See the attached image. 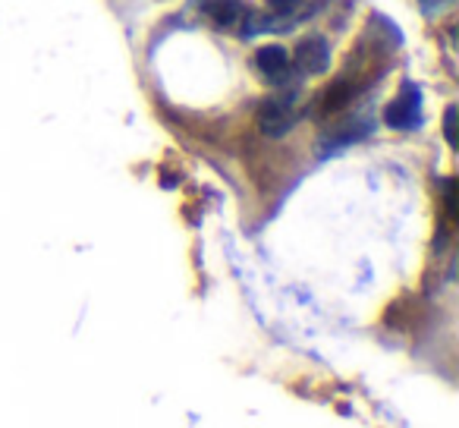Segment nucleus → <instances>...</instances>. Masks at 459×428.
Instances as JSON below:
<instances>
[{"label": "nucleus", "mask_w": 459, "mask_h": 428, "mask_svg": "<svg viewBox=\"0 0 459 428\" xmlns=\"http://www.w3.org/2000/svg\"><path fill=\"white\" fill-rule=\"evenodd\" d=\"M421 4H425V10H428V13H431V10H434V7H437L440 0H421Z\"/></svg>", "instance_id": "nucleus-8"}, {"label": "nucleus", "mask_w": 459, "mask_h": 428, "mask_svg": "<svg viewBox=\"0 0 459 428\" xmlns=\"http://www.w3.org/2000/svg\"><path fill=\"white\" fill-rule=\"evenodd\" d=\"M296 64H299L302 73H312V76L325 73L331 66V48H327V41L318 39V35L306 39L299 45V51H296Z\"/></svg>", "instance_id": "nucleus-3"}, {"label": "nucleus", "mask_w": 459, "mask_h": 428, "mask_svg": "<svg viewBox=\"0 0 459 428\" xmlns=\"http://www.w3.org/2000/svg\"><path fill=\"white\" fill-rule=\"evenodd\" d=\"M255 70L262 73L268 83H281L290 70V54L281 45H268L255 54Z\"/></svg>", "instance_id": "nucleus-4"}, {"label": "nucleus", "mask_w": 459, "mask_h": 428, "mask_svg": "<svg viewBox=\"0 0 459 428\" xmlns=\"http://www.w3.org/2000/svg\"><path fill=\"white\" fill-rule=\"evenodd\" d=\"M258 127H262L264 135L271 139H281L290 129L296 127V98H268V101L258 108Z\"/></svg>", "instance_id": "nucleus-2"}, {"label": "nucleus", "mask_w": 459, "mask_h": 428, "mask_svg": "<svg viewBox=\"0 0 459 428\" xmlns=\"http://www.w3.org/2000/svg\"><path fill=\"white\" fill-rule=\"evenodd\" d=\"M384 123L390 129H415L421 127V95L412 83L400 89V95L384 108Z\"/></svg>", "instance_id": "nucleus-1"}, {"label": "nucleus", "mask_w": 459, "mask_h": 428, "mask_svg": "<svg viewBox=\"0 0 459 428\" xmlns=\"http://www.w3.org/2000/svg\"><path fill=\"white\" fill-rule=\"evenodd\" d=\"M444 133H446V142H450V145H456V108H446Z\"/></svg>", "instance_id": "nucleus-6"}, {"label": "nucleus", "mask_w": 459, "mask_h": 428, "mask_svg": "<svg viewBox=\"0 0 459 428\" xmlns=\"http://www.w3.org/2000/svg\"><path fill=\"white\" fill-rule=\"evenodd\" d=\"M208 20L221 29H239L246 22V10L239 0H214L208 7Z\"/></svg>", "instance_id": "nucleus-5"}, {"label": "nucleus", "mask_w": 459, "mask_h": 428, "mask_svg": "<svg viewBox=\"0 0 459 428\" xmlns=\"http://www.w3.org/2000/svg\"><path fill=\"white\" fill-rule=\"evenodd\" d=\"M268 4H271L274 10H296V7L302 4V0H268Z\"/></svg>", "instance_id": "nucleus-7"}]
</instances>
